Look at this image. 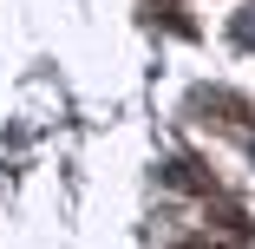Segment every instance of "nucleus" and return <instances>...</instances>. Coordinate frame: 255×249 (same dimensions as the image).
I'll list each match as a JSON object with an SVG mask.
<instances>
[{
    "label": "nucleus",
    "instance_id": "nucleus-1",
    "mask_svg": "<svg viewBox=\"0 0 255 249\" xmlns=\"http://www.w3.org/2000/svg\"><path fill=\"white\" fill-rule=\"evenodd\" d=\"M236 39H242V46H255V7H242V13H236Z\"/></svg>",
    "mask_w": 255,
    "mask_h": 249
}]
</instances>
